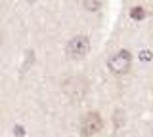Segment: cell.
Masks as SVG:
<instances>
[{
  "label": "cell",
  "instance_id": "9c48e42d",
  "mask_svg": "<svg viewBox=\"0 0 153 137\" xmlns=\"http://www.w3.org/2000/svg\"><path fill=\"white\" fill-rule=\"evenodd\" d=\"M13 133H16L17 137H21V135H25V130H23L21 126H16V127H13Z\"/></svg>",
  "mask_w": 153,
  "mask_h": 137
},
{
  "label": "cell",
  "instance_id": "6da1fadb",
  "mask_svg": "<svg viewBox=\"0 0 153 137\" xmlns=\"http://www.w3.org/2000/svg\"><path fill=\"white\" fill-rule=\"evenodd\" d=\"M130 61H132L130 51L121 50L109 59V70L115 73V74H124V73H128V69H130Z\"/></svg>",
  "mask_w": 153,
  "mask_h": 137
},
{
  "label": "cell",
  "instance_id": "8992f818",
  "mask_svg": "<svg viewBox=\"0 0 153 137\" xmlns=\"http://www.w3.org/2000/svg\"><path fill=\"white\" fill-rule=\"evenodd\" d=\"M113 124H115V127H123V124H124V112L123 111H117V112H115Z\"/></svg>",
  "mask_w": 153,
  "mask_h": 137
},
{
  "label": "cell",
  "instance_id": "277c9868",
  "mask_svg": "<svg viewBox=\"0 0 153 137\" xmlns=\"http://www.w3.org/2000/svg\"><path fill=\"white\" fill-rule=\"evenodd\" d=\"M63 89H65V93H67L69 97L80 99V97L86 93V80H82V78H69V80L65 82Z\"/></svg>",
  "mask_w": 153,
  "mask_h": 137
},
{
  "label": "cell",
  "instance_id": "3957f363",
  "mask_svg": "<svg viewBox=\"0 0 153 137\" xmlns=\"http://www.w3.org/2000/svg\"><path fill=\"white\" fill-rule=\"evenodd\" d=\"M102 126H103L102 116H100L98 112H88V114L84 116L82 124H80V135L82 137H92L102 130Z\"/></svg>",
  "mask_w": 153,
  "mask_h": 137
},
{
  "label": "cell",
  "instance_id": "52a82bcc",
  "mask_svg": "<svg viewBox=\"0 0 153 137\" xmlns=\"http://www.w3.org/2000/svg\"><path fill=\"white\" fill-rule=\"evenodd\" d=\"M84 8L88 12H96L100 8V0H84Z\"/></svg>",
  "mask_w": 153,
  "mask_h": 137
},
{
  "label": "cell",
  "instance_id": "7a4b0ae2",
  "mask_svg": "<svg viewBox=\"0 0 153 137\" xmlns=\"http://www.w3.org/2000/svg\"><path fill=\"white\" fill-rule=\"evenodd\" d=\"M90 51V40L86 36H75L73 40L67 44V53L73 59H82Z\"/></svg>",
  "mask_w": 153,
  "mask_h": 137
},
{
  "label": "cell",
  "instance_id": "5b68a950",
  "mask_svg": "<svg viewBox=\"0 0 153 137\" xmlns=\"http://www.w3.org/2000/svg\"><path fill=\"white\" fill-rule=\"evenodd\" d=\"M130 17H132V19H136V21H140V19H143V17H146V10H143L142 6L132 8V10H130Z\"/></svg>",
  "mask_w": 153,
  "mask_h": 137
},
{
  "label": "cell",
  "instance_id": "ba28073f",
  "mask_svg": "<svg viewBox=\"0 0 153 137\" xmlns=\"http://www.w3.org/2000/svg\"><path fill=\"white\" fill-rule=\"evenodd\" d=\"M140 59L142 61H151L153 59V53L149 50H143V51H140Z\"/></svg>",
  "mask_w": 153,
  "mask_h": 137
}]
</instances>
